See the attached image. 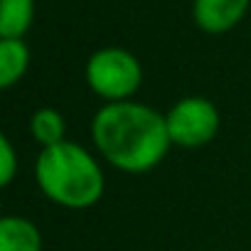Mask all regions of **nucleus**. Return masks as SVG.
<instances>
[{
  "mask_svg": "<svg viewBox=\"0 0 251 251\" xmlns=\"http://www.w3.org/2000/svg\"><path fill=\"white\" fill-rule=\"evenodd\" d=\"M91 141L111 168L128 175L151 173L173 148L165 113L136 99L103 103L91 118Z\"/></svg>",
  "mask_w": 251,
  "mask_h": 251,
  "instance_id": "obj_1",
  "label": "nucleus"
},
{
  "mask_svg": "<svg viewBox=\"0 0 251 251\" xmlns=\"http://www.w3.org/2000/svg\"><path fill=\"white\" fill-rule=\"evenodd\" d=\"M35 180L40 192L64 209H89L106 190V175L99 158L72 141L40 151L35 160Z\"/></svg>",
  "mask_w": 251,
  "mask_h": 251,
  "instance_id": "obj_2",
  "label": "nucleus"
},
{
  "mask_svg": "<svg viewBox=\"0 0 251 251\" xmlns=\"http://www.w3.org/2000/svg\"><path fill=\"white\" fill-rule=\"evenodd\" d=\"M86 86L103 103L128 101L143 84V67L126 47H101L89 54L84 67Z\"/></svg>",
  "mask_w": 251,
  "mask_h": 251,
  "instance_id": "obj_3",
  "label": "nucleus"
},
{
  "mask_svg": "<svg viewBox=\"0 0 251 251\" xmlns=\"http://www.w3.org/2000/svg\"><path fill=\"white\" fill-rule=\"evenodd\" d=\"M165 123L173 146L202 148L217 138L222 116L217 103L207 96H185L170 106V111L165 113Z\"/></svg>",
  "mask_w": 251,
  "mask_h": 251,
  "instance_id": "obj_4",
  "label": "nucleus"
},
{
  "mask_svg": "<svg viewBox=\"0 0 251 251\" xmlns=\"http://www.w3.org/2000/svg\"><path fill=\"white\" fill-rule=\"evenodd\" d=\"M251 0H192V23L204 35L231 32L249 13Z\"/></svg>",
  "mask_w": 251,
  "mask_h": 251,
  "instance_id": "obj_5",
  "label": "nucleus"
},
{
  "mask_svg": "<svg viewBox=\"0 0 251 251\" xmlns=\"http://www.w3.org/2000/svg\"><path fill=\"white\" fill-rule=\"evenodd\" d=\"M0 251H42L40 226L20 214H5L0 219Z\"/></svg>",
  "mask_w": 251,
  "mask_h": 251,
  "instance_id": "obj_6",
  "label": "nucleus"
},
{
  "mask_svg": "<svg viewBox=\"0 0 251 251\" xmlns=\"http://www.w3.org/2000/svg\"><path fill=\"white\" fill-rule=\"evenodd\" d=\"M30 69V47L25 37H0V86L10 89Z\"/></svg>",
  "mask_w": 251,
  "mask_h": 251,
  "instance_id": "obj_7",
  "label": "nucleus"
},
{
  "mask_svg": "<svg viewBox=\"0 0 251 251\" xmlns=\"http://www.w3.org/2000/svg\"><path fill=\"white\" fill-rule=\"evenodd\" d=\"M30 133H32V141L40 143V148L57 146L67 141V121L57 108L42 106L30 116Z\"/></svg>",
  "mask_w": 251,
  "mask_h": 251,
  "instance_id": "obj_8",
  "label": "nucleus"
},
{
  "mask_svg": "<svg viewBox=\"0 0 251 251\" xmlns=\"http://www.w3.org/2000/svg\"><path fill=\"white\" fill-rule=\"evenodd\" d=\"M35 10V0H0V37H25Z\"/></svg>",
  "mask_w": 251,
  "mask_h": 251,
  "instance_id": "obj_9",
  "label": "nucleus"
},
{
  "mask_svg": "<svg viewBox=\"0 0 251 251\" xmlns=\"http://www.w3.org/2000/svg\"><path fill=\"white\" fill-rule=\"evenodd\" d=\"M18 168H20V160H18L13 141L8 136H0V185L8 187L18 177Z\"/></svg>",
  "mask_w": 251,
  "mask_h": 251,
  "instance_id": "obj_10",
  "label": "nucleus"
}]
</instances>
